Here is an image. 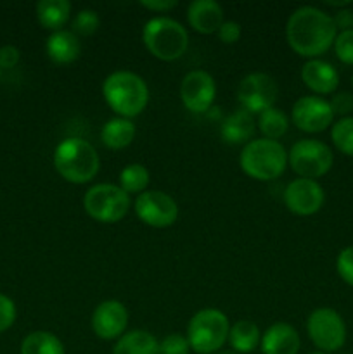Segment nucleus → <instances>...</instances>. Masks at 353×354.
Wrapping results in <instances>:
<instances>
[{
    "label": "nucleus",
    "mask_w": 353,
    "mask_h": 354,
    "mask_svg": "<svg viewBox=\"0 0 353 354\" xmlns=\"http://www.w3.org/2000/svg\"><path fill=\"white\" fill-rule=\"evenodd\" d=\"M338 28L329 12L314 6L298 7L286 23L287 45L298 55L318 59L334 45Z\"/></svg>",
    "instance_id": "obj_1"
},
{
    "label": "nucleus",
    "mask_w": 353,
    "mask_h": 354,
    "mask_svg": "<svg viewBox=\"0 0 353 354\" xmlns=\"http://www.w3.org/2000/svg\"><path fill=\"white\" fill-rule=\"evenodd\" d=\"M102 97L118 116L132 120L147 107L149 86L137 73L120 69L106 76L102 82Z\"/></svg>",
    "instance_id": "obj_2"
},
{
    "label": "nucleus",
    "mask_w": 353,
    "mask_h": 354,
    "mask_svg": "<svg viewBox=\"0 0 353 354\" xmlns=\"http://www.w3.org/2000/svg\"><path fill=\"white\" fill-rule=\"evenodd\" d=\"M52 161L59 176L73 185L92 182L100 168V158L93 145L78 137L59 142Z\"/></svg>",
    "instance_id": "obj_3"
},
{
    "label": "nucleus",
    "mask_w": 353,
    "mask_h": 354,
    "mask_svg": "<svg viewBox=\"0 0 353 354\" xmlns=\"http://www.w3.org/2000/svg\"><path fill=\"white\" fill-rule=\"evenodd\" d=\"M239 166L249 178L270 182V180L279 178L286 171L287 151L279 140L253 138L242 147Z\"/></svg>",
    "instance_id": "obj_4"
},
{
    "label": "nucleus",
    "mask_w": 353,
    "mask_h": 354,
    "mask_svg": "<svg viewBox=\"0 0 353 354\" xmlns=\"http://www.w3.org/2000/svg\"><path fill=\"white\" fill-rule=\"evenodd\" d=\"M142 41L149 54L165 62L182 57L189 47V33L179 21L166 16H156L144 24Z\"/></svg>",
    "instance_id": "obj_5"
},
{
    "label": "nucleus",
    "mask_w": 353,
    "mask_h": 354,
    "mask_svg": "<svg viewBox=\"0 0 353 354\" xmlns=\"http://www.w3.org/2000/svg\"><path fill=\"white\" fill-rule=\"evenodd\" d=\"M230 332V322L224 311L204 308L187 324V341L197 354H215L224 348Z\"/></svg>",
    "instance_id": "obj_6"
},
{
    "label": "nucleus",
    "mask_w": 353,
    "mask_h": 354,
    "mask_svg": "<svg viewBox=\"0 0 353 354\" xmlns=\"http://www.w3.org/2000/svg\"><path fill=\"white\" fill-rule=\"evenodd\" d=\"M132 199L120 185L96 183L83 196V207L99 223H118L130 211Z\"/></svg>",
    "instance_id": "obj_7"
},
{
    "label": "nucleus",
    "mask_w": 353,
    "mask_h": 354,
    "mask_svg": "<svg viewBox=\"0 0 353 354\" xmlns=\"http://www.w3.org/2000/svg\"><path fill=\"white\" fill-rule=\"evenodd\" d=\"M334 162L331 147L317 138L298 140L287 152V165L291 166L298 178L317 180L327 175Z\"/></svg>",
    "instance_id": "obj_8"
},
{
    "label": "nucleus",
    "mask_w": 353,
    "mask_h": 354,
    "mask_svg": "<svg viewBox=\"0 0 353 354\" xmlns=\"http://www.w3.org/2000/svg\"><path fill=\"white\" fill-rule=\"evenodd\" d=\"M307 332L318 353L339 351L346 342V324L341 315L331 308L311 311L307 320Z\"/></svg>",
    "instance_id": "obj_9"
},
{
    "label": "nucleus",
    "mask_w": 353,
    "mask_h": 354,
    "mask_svg": "<svg viewBox=\"0 0 353 354\" xmlns=\"http://www.w3.org/2000/svg\"><path fill=\"white\" fill-rule=\"evenodd\" d=\"M279 95L277 82L266 73H249L237 86V99L241 109L251 114H262L275 104Z\"/></svg>",
    "instance_id": "obj_10"
},
{
    "label": "nucleus",
    "mask_w": 353,
    "mask_h": 354,
    "mask_svg": "<svg viewBox=\"0 0 353 354\" xmlns=\"http://www.w3.org/2000/svg\"><path fill=\"white\" fill-rule=\"evenodd\" d=\"M135 214L151 228H168L179 218V204L161 190H145L135 199Z\"/></svg>",
    "instance_id": "obj_11"
},
{
    "label": "nucleus",
    "mask_w": 353,
    "mask_h": 354,
    "mask_svg": "<svg viewBox=\"0 0 353 354\" xmlns=\"http://www.w3.org/2000/svg\"><path fill=\"white\" fill-rule=\"evenodd\" d=\"M291 121L305 133H320L334 123V113L329 100L318 95L300 97L291 109Z\"/></svg>",
    "instance_id": "obj_12"
},
{
    "label": "nucleus",
    "mask_w": 353,
    "mask_h": 354,
    "mask_svg": "<svg viewBox=\"0 0 353 354\" xmlns=\"http://www.w3.org/2000/svg\"><path fill=\"white\" fill-rule=\"evenodd\" d=\"M217 97V83L204 69H194L183 76L180 83V99L190 113H206Z\"/></svg>",
    "instance_id": "obj_13"
},
{
    "label": "nucleus",
    "mask_w": 353,
    "mask_h": 354,
    "mask_svg": "<svg viewBox=\"0 0 353 354\" xmlns=\"http://www.w3.org/2000/svg\"><path fill=\"white\" fill-rule=\"evenodd\" d=\"M325 192L317 180L294 178L284 190V204L296 216H311L324 206Z\"/></svg>",
    "instance_id": "obj_14"
},
{
    "label": "nucleus",
    "mask_w": 353,
    "mask_h": 354,
    "mask_svg": "<svg viewBox=\"0 0 353 354\" xmlns=\"http://www.w3.org/2000/svg\"><path fill=\"white\" fill-rule=\"evenodd\" d=\"M93 334L102 341H114L127 332L128 310L118 299H106L97 304L90 318Z\"/></svg>",
    "instance_id": "obj_15"
},
{
    "label": "nucleus",
    "mask_w": 353,
    "mask_h": 354,
    "mask_svg": "<svg viewBox=\"0 0 353 354\" xmlns=\"http://www.w3.org/2000/svg\"><path fill=\"white\" fill-rule=\"evenodd\" d=\"M301 82L314 95H329L339 86V73L324 59H308L301 68Z\"/></svg>",
    "instance_id": "obj_16"
},
{
    "label": "nucleus",
    "mask_w": 353,
    "mask_h": 354,
    "mask_svg": "<svg viewBox=\"0 0 353 354\" xmlns=\"http://www.w3.org/2000/svg\"><path fill=\"white\" fill-rule=\"evenodd\" d=\"M260 348L263 354H298L301 337L293 325L277 322L263 332Z\"/></svg>",
    "instance_id": "obj_17"
},
{
    "label": "nucleus",
    "mask_w": 353,
    "mask_h": 354,
    "mask_svg": "<svg viewBox=\"0 0 353 354\" xmlns=\"http://www.w3.org/2000/svg\"><path fill=\"white\" fill-rule=\"evenodd\" d=\"M187 23L201 35H213L224 24V9L215 0H194L187 7Z\"/></svg>",
    "instance_id": "obj_18"
},
{
    "label": "nucleus",
    "mask_w": 353,
    "mask_h": 354,
    "mask_svg": "<svg viewBox=\"0 0 353 354\" xmlns=\"http://www.w3.org/2000/svg\"><path fill=\"white\" fill-rule=\"evenodd\" d=\"M45 50L48 59L55 64H71L82 54V44L73 31L59 30L48 35Z\"/></svg>",
    "instance_id": "obj_19"
},
{
    "label": "nucleus",
    "mask_w": 353,
    "mask_h": 354,
    "mask_svg": "<svg viewBox=\"0 0 353 354\" xmlns=\"http://www.w3.org/2000/svg\"><path fill=\"white\" fill-rule=\"evenodd\" d=\"M256 130V121L251 113L244 109H237L235 113L228 114L220 127L221 138L227 144H248L253 140V135Z\"/></svg>",
    "instance_id": "obj_20"
},
{
    "label": "nucleus",
    "mask_w": 353,
    "mask_h": 354,
    "mask_svg": "<svg viewBox=\"0 0 353 354\" xmlns=\"http://www.w3.org/2000/svg\"><path fill=\"white\" fill-rule=\"evenodd\" d=\"M71 3L68 0H40L35 7L37 21L44 30L59 31L71 17Z\"/></svg>",
    "instance_id": "obj_21"
},
{
    "label": "nucleus",
    "mask_w": 353,
    "mask_h": 354,
    "mask_svg": "<svg viewBox=\"0 0 353 354\" xmlns=\"http://www.w3.org/2000/svg\"><path fill=\"white\" fill-rule=\"evenodd\" d=\"M135 135H137V128H135L134 121L116 116L104 123L102 130H100V140H102L104 147L111 149V151H121L134 142Z\"/></svg>",
    "instance_id": "obj_22"
},
{
    "label": "nucleus",
    "mask_w": 353,
    "mask_h": 354,
    "mask_svg": "<svg viewBox=\"0 0 353 354\" xmlns=\"http://www.w3.org/2000/svg\"><path fill=\"white\" fill-rule=\"evenodd\" d=\"M227 342L230 344L234 353H253L262 342V332H260V327L253 320H239L234 325H230Z\"/></svg>",
    "instance_id": "obj_23"
},
{
    "label": "nucleus",
    "mask_w": 353,
    "mask_h": 354,
    "mask_svg": "<svg viewBox=\"0 0 353 354\" xmlns=\"http://www.w3.org/2000/svg\"><path fill=\"white\" fill-rule=\"evenodd\" d=\"M113 354H161L159 353V341L147 330H130L125 332L116 341Z\"/></svg>",
    "instance_id": "obj_24"
},
{
    "label": "nucleus",
    "mask_w": 353,
    "mask_h": 354,
    "mask_svg": "<svg viewBox=\"0 0 353 354\" xmlns=\"http://www.w3.org/2000/svg\"><path fill=\"white\" fill-rule=\"evenodd\" d=\"M21 354H66L64 344L57 335L47 330H37L28 334L21 342Z\"/></svg>",
    "instance_id": "obj_25"
},
{
    "label": "nucleus",
    "mask_w": 353,
    "mask_h": 354,
    "mask_svg": "<svg viewBox=\"0 0 353 354\" xmlns=\"http://www.w3.org/2000/svg\"><path fill=\"white\" fill-rule=\"evenodd\" d=\"M256 127L262 131L263 138H269V140H279L280 137L287 133V128H289V118L279 107H270V109L263 111L262 114H258V121H256Z\"/></svg>",
    "instance_id": "obj_26"
},
{
    "label": "nucleus",
    "mask_w": 353,
    "mask_h": 354,
    "mask_svg": "<svg viewBox=\"0 0 353 354\" xmlns=\"http://www.w3.org/2000/svg\"><path fill=\"white\" fill-rule=\"evenodd\" d=\"M151 182V173L141 162H132L127 165L120 171V183L118 185L125 190V192L130 196V194H137L141 196L142 192H145Z\"/></svg>",
    "instance_id": "obj_27"
},
{
    "label": "nucleus",
    "mask_w": 353,
    "mask_h": 354,
    "mask_svg": "<svg viewBox=\"0 0 353 354\" xmlns=\"http://www.w3.org/2000/svg\"><path fill=\"white\" fill-rule=\"evenodd\" d=\"M331 140L341 154L353 158V118H339L331 127Z\"/></svg>",
    "instance_id": "obj_28"
},
{
    "label": "nucleus",
    "mask_w": 353,
    "mask_h": 354,
    "mask_svg": "<svg viewBox=\"0 0 353 354\" xmlns=\"http://www.w3.org/2000/svg\"><path fill=\"white\" fill-rule=\"evenodd\" d=\"M100 26V17L96 10L92 9H82L75 14L71 21L73 33L76 37H90V35L96 33Z\"/></svg>",
    "instance_id": "obj_29"
},
{
    "label": "nucleus",
    "mask_w": 353,
    "mask_h": 354,
    "mask_svg": "<svg viewBox=\"0 0 353 354\" xmlns=\"http://www.w3.org/2000/svg\"><path fill=\"white\" fill-rule=\"evenodd\" d=\"M332 47H334L336 57L343 64L353 66V30L338 31V37H336Z\"/></svg>",
    "instance_id": "obj_30"
},
{
    "label": "nucleus",
    "mask_w": 353,
    "mask_h": 354,
    "mask_svg": "<svg viewBox=\"0 0 353 354\" xmlns=\"http://www.w3.org/2000/svg\"><path fill=\"white\" fill-rule=\"evenodd\" d=\"M336 272L345 283L353 287V245L343 249L336 259Z\"/></svg>",
    "instance_id": "obj_31"
},
{
    "label": "nucleus",
    "mask_w": 353,
    "mask_h": 354,
    "mask_svg": "<svg viewBox=\"0 0 353 354\" xmlns=\"http://www.w3.org/2000/svg\"><path fill=\"white\" fill-rule=\"evenodd\" d=\"M159 353L161 354H189L190 346L185 335L170 334L159 342Z\"/></svg>",
    "instance_id": "obj_32"
},
{
    "label": "nucleus",
    "mask_w": 353,
    "mask_h": 354,
    "mask_svg": "<svg viewBox=\"0 0 353 354\" xmlns=\"http://www.w3.org/2000/svg\"><path fill=\"white\" fill-rule=\"evenodd\" d=\"M16 315L17 311L14 301L0 294V334L12 327L14 322H16Z\"/></svg>",
    "instance_id": "obj_33"
},
{
    "label": "nucleus",
    "mask_w": 353,
    "mask_h": 354,
    "mask_svg": "<svg viewBox=\"0 0 353 354\" xmlns=\"http://www.w3.org/2000/svg\"><path fill=\"white\" fill-rule=\"evenodd\" d=\"M331 104V109L334 113V116L348 118L350 113L353 111V93L350 92H338L332 95V99L329 100Z\"/></svg>",
    "instance_id": "obj_34"
},
{
    "label": "nucleus",
    "mask_w": 353,
    "mask_h": 354,
    "mask_svg": "<svg viewBox=\"0 0 353 354\" xmlns=\"http://www.w3.org/2000/svg\"><path fill=\"white\" fill-rule=\"evenodd\" d=\"M217 37H218V40L225 45L237 44L242 37L241 24L235 23V21H224V24L220 26V30L217 31Z\"/></svg>",
    "instance_id": "obj_35"
},
{
    "label": "nucleus",
    "mask_w": 353,
    "mask_h": 354,
    "mask_svg": "<svg viewBox=\"0 0 353 354\" xmlns=\"http://www.w3.org/2000/svg\"><path fill=\"white\" fill-rule=\"evenodd\" d=\"M21 59L19 48L14 45H3L0 47V69H12L16 68Z\"/></svg>",
    "instance_id": "obj_36"
},
{
    "label": "nucleus",
    "mask_w": 353,
    "mask_h": 354,
    "mask_svg": "<svg viewBox=\"0 0 353 354\" xmlns=\"http://www.w3.org/2000/svg\"><path fill=\"white\" fill-rule=\"evenodd\" d=\"M332 19H334V24H336V28H338V31L353 30V10L350 9V7L336 10V14L332 16Z\"/></svg>",
    "instance_id": "obj_37"
},
{
    "label": "nucleus",
    "mask_w": 353,
    "mask_h": 354,
    "mask_svg": "<svg viewBox=\"0 0 353 354\" xmlns=\"http://www.w3.org/2000/svg\"><path fill=\"white\" fill-rule=\"evenodd\" d=\"M141 6L144 9L151 10V12H168V10L175 9L179 6L176 0H142Z\"/></svg>",
    "instance_id": "obj_38"
},
{
    "label": "nucleus",
    "mask_w": 353,
    "mask_h": 354,
    "mask_svg": "<svg viewBox=\"0 0 353 354\" xmlns=\"http://www.w3.org/2000/svg\"><path fill=\"white\" fill-rule=\"evenodd\" d=\"M215 354H237V353H234V351H232V349H228V351H218V353H215Z\"/></svg>",
    "instance_id": "obj_39"
},
{
    "label": "nucleus",
    "mask_w": 353,
    "mask_h": 354,
    "mask_svg": "<svg viewBox=\"0 0 353 354\" xmlns=\"http://www.w3.org/2000/svg\"><path fill=\"white\" fill-rule=\"evenodd\" d=\"M310 354H325V353H310Z\"/></svg>",
    "instance_id": "obj_40"
},
{
    "label": "nucleus",
    "mask_w": 353,
    "mask_h": 354,
    "mask_svg": "<svg viewBox=\"0 0 353 354\" xmlns=\"http://www.w3.org/2000/svg\"><path fill=\"white\" fill-rule=\"evenodd\" d=\"M0 78H2V69H0Z\"/></svg>",
    "instance_id": "obj_41"
},
{
    "label": "nucleus",
    "mask_w": 353,
    "mask_h": 354,
    "mask_svg": "<svg viewBox=\"0 0 353 354\" xmlns=\"http://www.w3.org/2000/svg\"><path fill=\"white\" fill-rule=\"evenodd\" d=\"M352 83H353V75H352Z\"/></svg>",
    "instance_id": "obj_42"
}]
</instances>
